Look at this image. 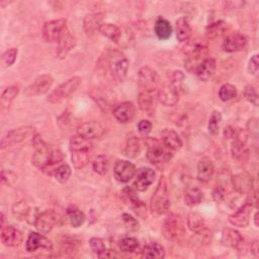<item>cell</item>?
<instances>
[{
	"instance_id": "6da1fadb",
	"label": "cell",
	"mask_w": 259,
	"mask_h": 259,
	"mask_svg": "<svg viewBox=\"0 0 259 259\" xmlns=\"http://www.w3.org/2000/svg\"><path fill=\"white\" fill-rule=\"evenodd\" d=\"M145 144L147 145L148 149L147 158L155 166H164L174 157L171 150H169L162 142L157 139L147 138L145 140Z\"/></svg>"
},
{
	"instance_id": "7a4b0ae2",
	"label": "cell",
	"mask_w": 259,
	"mask_h": 259,
	"mask_svg": "<svg viewBox=\"0 0 259 259\" xmlns=\"http://www.w3.org/2000/svg\"><path fill=\"white\" fill-rule=\"evenodd\" d=\"M152 212L163 215L166 214L170 209V200L168 195V187L164 177L160 178L159 184L155 193L152 196L151 204H150Z\"/></svg>"
},
{
	"instance_id": "3957f363",
	"label": "cell",
	"mask_w": 259,
	"mask_h": 259,
	"mask_svg": "<svg viewBox=\"0 0 259 259\" xmlns=\"http://www.w3.org/2000/svg\"><path fill=\"white\" fill-rule=\"evenodd\" d=\"M162 233L167 240L175 242L181 241L186 233L185 224L182 217L177 214L169 215L163 223Z\"/></svg>"
},
{
	"instance_id": "277c9868",
	"label": "cell",
	"mask_w": 259,
	"mask_h": 259,
	"mask_svg": "<svg viewBox=\"0 0 259 259\" xmlns=\"http://www.w3.org/2000/svg\"><path fill=\"white\" fill-rule=\"evenodd\" d=\"M82 83V79L79 76H74L55 89L49 96L47 101L51 104H59L69 97H71Z\"/></svg>"
},
{
	"instance_id": "5b68a950",
	"label": "cell",
	"mask_w": 259,
	"mask_h": 259,
	"mask_svg": "<svg viewBox=\"0 0 259 259\" xmlns=\"http://www.w3.org/2000/svg\"><path fill=\"white\" fill-rule=\"evenodd\" d=\"M109 66L114 78L118 81H124L129 69V61L124 54L114 51L109 58Z\"/></svg>"
},
{
	"instance_id": "8992f818",
	"label": "cell",
	"mask_w": 259,
	"mask_h": 259,
	"mask_svg": "<svg viewBox=\"0 0 259 259\" xmlns=\"http://www.w3.org/2000/svg\"><path fill=\"white\" fill-rule=\"evenodd\" d=\"M54 79L49 74H43L38 76L25 90V95L29 98L45 95L52 88Z\"/></svg>"
},
{
	"instance_id": "52a82bcc",
	"label": "cell",
	"mask_w": 259,
	"mask_h": 259,
	"mask_svg": "<svg viewBox=\"0 0 259 259\" xmlns=\"http://www.w3.org/2000/svg\"><path fill=\"white\" fill-rule=\"evenodd\" d=\"M67 30V21L64 19L54 20L46 23L43 27V38L46 42H58L63 33Z\"/></svg>"
},
{
	"instance_id": "ba28073f",
	"label": "cell",
	"mask_w": 259,
	"mask_h": 259,
	"mask_svg": "<svg viewBox=\"0 0 259 259\" xmlns=\"http://www.w3.org/2000/svg\"><path fill=\"white\" fill-rule=\"evenodd\" d=\"M62 217L56 212L50 210L37 216L35 220V227L41 233H49L54 226L61 225Z\"/></svg>"
},
{
	"instance_id": "9c48e42d",
	"label": "cell",
	"mask_w": 259,
	"mask_h": 259,
	"mask_svg": "<svg viewBox=\"0 0 259 259\" xmlns=\"http://www.w3.org/2000/svg\"><path fill=\"white\" fill-rule=\"evenodd\" d=\"M35 128L32 126L20 127L18 129H14L9 132L2 141V148L10 147L15 144H20L27 140L29 137L34 135Z\"/></svg>"
},
{
	"instance_id": "30bf717a",
	"label": "cell",
	"mask_w": 259,
	"mask_h": 259,
	"mask_svg": "<svg viewBox=\"0 0 259 259\" xmlns=\"http://www.w3.org/2000/svg\"><path fill=\"white\" fill-rule=\"evenodd\" d=\"M114 174L120 183H129L137 174L136 166L127 160H118L114 167Z\"/></svg>"
},
{
	"instance_id": "8fae6325",
	"label": "cell",
	"mask_w": 259,
	"mask_h": 259,
	"mask_svg": "<svg viewBox=\"0 0 259 259\" xmlns=\"http://www.w3.org/2000/svg\"><path fill=\"white\" fill-rule=\"evenodd\" d=\"M106 134V128L97 121L84 123L77 128V135L85 139H100Z\"/></svg>"
},
{
	"instance_id": "7c38bea8",
	"label": "cell",
	"mask_w": 259,
	"mask_h": 259,
	"mask_svg": "<svg viewBox=\"0 0 259 259\" xmlns=\"http://www.w3.org/2000/svg\"><path fill=\"white\" fill-rule=\"evenodd\" d=\"M138 81L144 91H156V86L159 83V76L153 69L143 67L138 73Z\"/></svg>"
},
{
	"instance_id": "4fadbf2b",
	"label": "cell",
	"mask_w": 259,
	"mask_h": 259,
	"mask_svg": "<svg viewBox=\"0 0 259 259\" xmlns=\"http://www.w3.org/2000/svg\"><path fill=\"white\" fill-rule=\"evenodd\" d=\"M232 185L238 194H250L254 188V181L248 172H239L232 178Z\"/></svg>"
},
{
	"instance_id": "5bb4252c",
	"label": "cell",
	"mask_w": 259,
	"mask_h": 259,
	"mask_svg": "<svg viewBox=\"0 0 259 259\" xmlns=\"http://www.w3.org/2000/svg\"><path fill=\"white\" fill-rule=\"evenodd\" d=\"M156 174L152 168H141L137 171L134 187L136 191L145 192L154 183Z\"/></svg>"
},
{
	"instance_id": "9a60e30c",
	"label": "cell",
	"mask_w": 259,
	"mask_h": 259,
	"mask_svg": "<svg viewBox=\"0 0 259 259\" xmlns=\"http://www.w3.org/2000/svg\"><path fill=\"white\" fill-rule=\"evenodd\" d=\"M252 209L253 207L251 206V204L246 202L240 209H238L234 214H232L229 217V222L235 227H239V228L247 227L250 223Z\"/></svg>"
},
{
	"instance_id": "2e32d148",
	"label": "cell",
	"mask_w": 259,
	"mask_h": 259,
	"mask_svg": "<svg viewBox=\"0 0 259 259\" xmlns=\"http://www.w3.org/2000/svg\"><path fill=\"white\" fill-rule=\"evenodd\" d=\"M53 157H54V151L45 143L44 145L38 147L37 151L33 155L32 163L37 168H40L43 170L45 167H47L50 164Z\"/></svg>"
},
{
	"instance_id": "e0dca14e",
	"label": "cell",
	"mask_w": 259,
	"mask_h": 259,
	"mask_svg": "<svg viewBox=\"0 0 259 259\" xmlns=\"http://www.w3.org/2000/svg\"><path fill=\"white\" fill-rule=\"evenodd\" d=\"M26 248L28 252H35L39 249L51 251L53 249V244L44 235H41L39 233H32L27 240Z\"/></svg>"
},
{
	"instance_id": "ac0fdd59",
	"label": "cell",
	"mask_w": 259,
	"mask_h": 259,
	"mask_svg": "<svg viewBox=\"0 0 259 259\" xmlns=\"http://www.w3.org/2000/svg\"><path fill=\"white\" fill-rule=\"evenodd\" d=\"M158 100V93L156 91H143L138 97V105L141 111L151 115L155 111Z\"/></svg>"
},
{
	"instance_id": "d6986e66",
	"label": "cell",
	"mask_w": 259,
	"mask_h": 259,
	"mask_svg": "<svg viewBox=\"0 0 259 259\" xmlns=\"http://www.w3.org/2000/svg\"><path fill=\"white\" fill-rule=\"evenodd\" d=\"M2 241L6 246L16 247L22 244L23 234L14 226H3L2 228Z\"/></svg>"
},
{
	"instance_id": "ffe728a7",
	"label": "cell",
	"mask_w": 259,
	"mask_h": 259,
	"mask_svg": "<svg viewBox=\"0 0 259 259\" xmlns=\"http://www.w3.org/2000/svg\"><path fill=\"white\" fill-rule=\"evenodd\" d=\"M221 242L224 246L240 250L244 244V238L238 231L234 229L226 228L222 232Z\"/></svg>"
},
{
	"instance_id": "44dd1931",
	"label": "cell",
	"mask_w": 259,
	"mask_h": 259,
	"mask_svg": "<svg viewBox=\"0 0 259 259\" xmlns=\"http://www.w3.org/2000/svg\"><path fill=\"white\" fill-rule=\"evenodd\" d=\"M136 114V108L132 103L126 102L117 106L114 110V117L118 122L122 124H127L131 122Z\"/></svg>"
},
{
	"instance_id": "7402d4cb",
	"label": "cell",
	"mask_w": 259,
	"mask_h": 259,
	"mask_svg": "<svg viewBox=\"0 0 259 259\" xmlns=\"http://www.w3.org/2000/svg\"><path fill=\"white\" fill-rule=\"evenodd\" d=\"M158 101L165 107H174L180 101V92L171 84L165 86L158 93Z\"/></svg>"
},
{
	"instance_id": "603a6c76",
	"label": "cell",
	"mask_w": 259,
	"mask_h": 259,
	"mask_svg": "<svg viewBox=\"0 0 259 259\" xmlns=\"http://www.w3.org/2000/svg\"><path fill=\"white\" fill-rule=\"evenodd\" d=\"M247 45V39L239 34V33H234L229 35L224 43H223V49L224 51L228 53H234L243 50Z\"/></svg>"
},
{
	"instance_id": "cb8c5ba5",
	"label": "cell",
	"mask_w": 259,
	"mask_h": 259,
	"mask_svg": "<svg viewBox=\"0 0 259 259\" xmlns=\"http://www.w3.org/2000/svg\"><path fill=\"white\" fill-rule=\"evenodd\" d=\"M75 46H76V39L67 29L58 41V51H57L58 57L60 59L65 58L68 55V53L75 48Z\"/></svg>"
},
{
	"instance_id": "d4e9b609",
	"label": "cell",
	"mask_w": 259,
	"mask_h": 259,
	"mask_svg": "<svg viewBox=\"0 0 259 259\" xmlns=\"http://www.w3.org/2000/svg\"><path fill=\"white\" fill-rule=\"evenodd\" d=\"M162 143L171 151H179L183 147V141L180 135L171 129H165L161 133Z\"/></svg>"
},
{
	"instance_id": "484cf974",
	"label": "cell",
	"mask_w": 259,
	"mask_h": 259,
	"mask_svg": "<svg viewBox=\"0 0 259 259\" xmlns=\"http://www.w3.org/2000/svg\"><path fill=\"white\" fill-rule=\"evenodd\" d=\"M214 164L211 158L203 157L198 164V180L203 183H208L214 176Z\"/></svg>"
},
{
	"instance_id": "4316f807",
	"label": "cell",
	"mask_w": 259,
	"mask_h": 259,
	"mask_svg": "<svg viewBox=\"0 0 259 259\" xmlns=\"http://www.w3.org/2000/svg\"><path fill=\"white\" fill-rule=\"evenodd\" d=\"M207 51H208L207 42L200 40V39L190 42L185 47V53L188 55V58L204 59L203 57L206 55Z\"/></svg>"
},
{
	"instance_id": "83f0119b",
	"label": "cell",
	"mask_w": 259,
	"mask_h": 259,
	"mask_svg": "<svg viewBox=\"0 0 259 259\" xmlns=\"http://www.w3.org/2000/svg\"><path fill=\"white\" fill-rule=\"evenodd\" d=\"M216 61L212 58H206L197 68L196 74L202 81H208L216 71Z\"/></svg>"
},
{
	"instance_id": "f1b7e54d",
	"label": "cell",
	"mask_w": 259,
	"mask_h": 259,
	"mask_svg": "<svg viewBox=\"0 0 259 259\" xmlns=\"http://www.w3.org/2000/svg\"><path fill=\"white\" fill-rule=\"evenodd\" d=\"M103 15L102 14H91L84 18L83 27L84 31L88 36H93L100 28L102 27L103 22Z\"/></svg>"
},
{
	"instance_id": "f546056e",
	"label": "cell",
	"mask_w": 259,
	"mask_h": 259,
	"mask_svg": "<svg viewBox=\"0 0 259 259\" xmlns=\"http://www.w3.org/2000/svg\"><path fill=\"white\" fill-rule=\"evenodd\" d=\"M231 154L232 157L239 162H245L249 158V149L245 143V141L241 139H236L233 141L231 146Z\"/></svg>"
},
{
	"instance_id": "4dcf8cb0",
	"label": "cell",
	"mask_w": 259,
	"mask_h": 259,
	"mask_svg": "<svg viewBox=\"0 0 259 259\" xmlns=\"http://www.w3.org/2000/svg\"><path fill=\"white\" fill-rule=\"evenodd\" d=\"M154 31H155L156 36L160 40L163 41V40H167L171 37L174 29H172L171 24L167 20H165L163 18H159L155 23Z\"/></svg>"
},
{
	"instance_id": "1f68e13d",
	"label": "cell",
	"mask_w": 259,
	"mask_h": 259,
	"mask_svg": "<svg viewBox=\"0 0 259 259\" xmlns=\"http://www.w3.org/2000/svg\"><path fill=\"white\" fill-rule=\"evenodd\" d=\"M142 257L147 259H162L165 257V250L159 243H150L142 251Z\"/></svg>"
},
{
	"instance_id": "d6a6232c",
	"label": "cell",
	"mask_w": 259,
	"mask_h": 259,
	"mask_svg": "<svg viewBox=\"0 0 259 259\" xmlns=\"http://www.w3.org/2000/svg\"><path fill=\"white\" fill-rule=\"evenodd\" d=\"M141 151L140 141L136 136H130L127 138L124 146H123V153L125 156L129 158H136Z\"/></svg>"
},
{
	"instance_id": "836d02e7",
	"label": "cell",
	"mask_w": 259,
	"mask_h": 259,
	"mask_svg": "<svg viewBox=\"0 0 259 259\" xmlns=\"http://www.w3.org/2000/svg\"><path fill=\"white\" fill-rule=\"evenodd\" d=\"M192 36V28L190 25V22L182 18L177 22V38L180 42L184 43L189 41V39Z\"/></svg>"
},
{
	"instance_id": "e575fe53",
	"label": "cell",
	"mask_w": 259,
	"mask_h": 259,
	"mask_svg": "<svg viewBox=\"0 0 259 259\" xmlns=\"http://www.w3.org/2000/svg\"><path fill=\"white\" fill-rule=\"evenodd\" d=\"M100 33L115 43H119L122 37L120 28L113 24H103L100 28Z\"/></svg>"
},
{
	"instance_id": "d590c367",
	"label": "cell",
	"mask_w": 259,
	"mask_h": 259,
	"mask_svg": "<svg viewBox=\"0 0 259 259\" xmlns=\"http://www.w3.org/2000/svg\"><path fill=\"white\" fill-rule=\"evenodd\" d=\"M204 194L199 188H188L185 194V202L189 207H195L202 203Z\"/></svg>"
},
{
	"instance_id": "8d00e7d4",
	"label": "cell",
	"mask_w": 259,
	"mask_h": 259,
	"mask_svg": "<svg viewBox=\"0 0 259 259\" xmlns=\"http://www.w3.org/2000/svg\"><path fill=\"white\" fill-rule=\"evenodd\" d=\"M72 152V163L76 169L85 167L90 162V150H74Z\"/></svg>"
},
{
	"instance_id": "74e56055",
	"label": "cell",
	"mask_w": 259,
	"mask_h": 259,
	"mask_svg": "<svg viewBox=\"0 0 259 259\" xmlns=\"http://www.w3.org/2000/svg\"><path fill=\"white\" fill-rule=\"evenodd\" d=\"M188 226H189L190 230L193 231L194 233L202 231L203 229L206 228L205 220H204L203 216H201L199 213H196V212H193L189 215Z\"/></svg>"
},
{
	"instance_id": "f35d334b",
	"label": "cell",
	"mask_w": 259,
	"mask_h": 259,
	"mask_svg": "<svg viewBox=\"0 0 259 259\" xmlns=\"http://www.w3.org/2000/svg\"><path fill=\"white\" fill-rule=\"evenodd\" d=\"M93 143L91 140L85 139L79 135L74 136L70 141V150H92L93 149Z\"/></svg>"
},
{
	"instance_id": "ab89813d",
	"label": "cell",
	"mask_w": 259,
	"mask_h": 259,
	"mask_svg": "<svg viewBox=\"0 0 259 259\" xmlns=\"http://www.w3.org/2000/svg\"><path fill=\"white\" fill-rule=\"evenodd\" d=\"M20 93V90L18 86H10L8 88L2 96V106L3 109H9L12 105V103L15 101V99L18 97Z\"/></svg>"
},
{
	"instance_id": "60d3db41",
	"label": "cell",
	"mask_w": 259,
	"mask_h": 259,
	"mask_svg": "<svg viewBox=\"0 0 259 259\" xmlns=\"http://www.w3.org/2000/svg\"><path fill=\"white\" fill-rule=\"evenodd\" d=\"M67 214H68L70 224L74 228L80 227L81 225L84 224V222L86 220V217H85L84 213L81 212L80 210L76 209V208H69L67 210Z\"/></svg>"
},
{
	"instance_id": "b9f144b4",
	"label": "cell",
	"mask_w": 259,
	"mask_h": 259,
	"mask_svg": "<svg viewBox=\"0 0 259 259\" xmlns=\"http://www.w3.org/2000/svg\"><path fill=\"white\" fill-rule=\"evenodd\" d=\"M191 241L196 246H200V247L205 246V245H208L211 243L212 234L210 233V231L207 228H205L202 231L196 232L195 235L192 237Z\"/></svg>"
},
{
	"instance_id": "7bdbcfd3",
	"label": "cell",
	"mask_w": 259,
	"mask_h": 259,
	"mask_svg": "<svg viewBox=\"0 0 259 259\" xmlns=\"http://www.w3.org/2000/svg\"><path fill=\"white\" fill-rule=\"evenodd\" d=\"M30 213H31V209L26 202H23V201L19 202L13 207L14 216L21 221L27 220L30 216Z\"/></svg>"
},
{
	"instance_id": "ee69618b",
	"label": "cell",
	"mask_w": 259,
	"mask_h": 259,
	"mask_svg": "<svg viewBox=\"0 0 259 259\" xmlns=\"http://www.w3.org/2000/svg\"><path fill=\"white\" fill-rule=\"evenodd\" d=\"M93 167L97 174H99L101 176H105L109 169L108 157L105 155H100V156L96 157V159L93 162Z\"/></svg>"
},
{
	"instance_id": "f6af8a7d",
	"label": "cell",
	"mask_w": 259,
	"mask_h": 259,
	"mask_svg": "<svg viewBox=\"0 0 259 259\" xmlns=\"http://www.w3.org/2000/svg\"><path fill=\"white\" fill-rule=\"evenodd\" d=\"M236 96H237V90L232 84L226 83L220 89L219 98L223 102H229V101L233 100L234 98H236Z\"/></svg>"
},
{
	"instance_id": "bcb514c9",
	"label": "cell",
	"mask_w": 259,
	"mask_h": 259,
	"mask_svg": "<svg viewBox=\"0 0 259 259\" xmlns=\"http://www.w3.org/2000/svg\"><path fill=\"white\" fill-rule=\"evenodd\" d=\"M60 246L61 250L63 252H72L77 248L79 245V241L75 237H70V236H62L60 239Z\"/></svg>"
},
{
	"instance_id": "7dc6e473",
	"label": "cell",
	"mask_w": 259,
	"mask_h": 259,
	"mask_svg": "<svg viewBox=\"0 0 259 259\" xmlns=\"http://www.w3.org/2000/svg\"><path fill=\"white\" fill-rule=\"evenodd\" d=\"M120 248L125 253H133L139 248V241L134 237H126L120 242Z\"/></svg>"
},
{
	"instance_id": "c3c4849f",
	"label": "cell",
	"mask_w": 259,
	"mask_h": 259,
	"mask_svg": "<svg viewBox=\"0 0 259 259\" xmlns=\"http://www.w3.org/2000/svg\"><path fill=\"white\" fill-rule=\"evenodd\" d=\"M70 177H71V168L67 164H61L55 172L56 181L59 182L60 184L67 183Z\"/></svg>"
},
{
	"instance_id": "681fc988",
	"label": "cell",
	"mask_w": 259,
	"mask_h": 259,
	"mask_svg": "<svg viewBox=\"0 0 259 259\" xmlns=\"http://www.w3.org/2000/svg\"><path fill=\"white\" fill-rule=\"evenodd\" d=\"M225 24L223 22H218L215 24L210 25L207 28V36L210 39H215L220 37L222 34H224L225 32Z\"/></svg>"
},
{
	"instance_id": "f907efd6",
	"label": "cell",
	"mask_w": 259,
	"mask_h": 259,
	"mask_svg": "<svg viewBox=\"0 0 259 259\" xmlns=\"http://www.w3.org/2000/svg\"><path fill=\"white\" fill-rule=\"evenodd\" d=\"M222 122V115L220 112L215 111L209 121V132L212 135H217L219 133V128L220 124Z\"/></svg>"
},
{
	"instance_id": "816d5d0a",
	"label": "cell",
	"mask_w": 259,
	"mask_h": 259,
	"mask_svg": "<svg viewBox=\"0 0 259 259\" xmlns=\"http://www.w3.org/2000/svg\"><path fill=\"white\" fill-rule=\"evenodd\" d=\"M19 50L17 48H11L8 50L2 57V63L4 67H11L15 64L17 58H18Z\"/></svg>"
},
{
	"instance_id": "f5cc1de1",
	"label": "cell",
	"mask_w": 259,
	"mask_h": 259,
	"mask_svg": "<svg viewBox=\"0 0 259 259\" xmlns=\"http://www.w3.org/2000/svg\"><path fill=\"white\" fill-rule=\"evenodd\" d=\"M18 181V176L11 170L2 171V184L8 187L14 186Z\"/></svg>"
},
{
	"instance_id": "db71d44e",
	"label": "cell",
	"mask_w": 259,
	"mask_h": 259,
	"mask_svg": "<svg viewBox=\"0 0 259 259\" xmlns=\"http://www.w3.org/2000/svg\"><path fill=\"white\" fill-rule=\"evenodd\" d=\"M244 95H245V98L246 100L251 103L253 106L257 107L258 106V95L255 91V89L253 88V86L251 85H247L246 89H245V92H244Z\"/></svg>"
},
{
	"instance_id": "11a10c76",
	"label": "cell",
	"mask_w": 259,
	"mask_h": 259,
	"mask_svg": "<svg viewBox=\"0 0 259 259\" xmlns=\"http://www.w3.org/2000/svg\"><path fill=\"white\" fill-rule=\"evenodd\" d=\"M122 219H123L125 225L127 226V228H129L131 231H137L139 229L138 221L135 218H133L131 215L123 214Z\"/></svg>"
},
{
	"instance_id": "9f6ffc18",
	"label": "cell",
	"mask_w": 259,
	"mask_h": 259,
	"mask_svg": "<svg viewBox=\"0 0 259 259\" xmlns=\"http://www.w3.org/2000/svg\"><path fill=\"white\" fill-rule=\"evenodd\" d=\"M90 245L94 250V252L97 253L98 255L106 249V245L101 238H92L90 241Z\"/></svg>"
},
{
	"instance_id": "6f0895ef",
	"label": "cell",
	"mask_w": 259,
	"mask_h": 259,
	"mask_svg": "<svg viewBox=\"0 0 259 259\" xmlns=\"http://www.w3.org/2000/svg\"><path fill=\"white\" fill-rule=\"evenodd\" d=\"M151 130H152V124L147 120H143L138 124V131L143 136H147L151 132Z\"/></svg>"
},
{
	"instance_id": "680465c9",
	"label": "cell",
	"mask_w": 259,
	"mask_h": 259,
	"mask_svg": "<svg viewBox=\"0 0 259 259\" xmlns=\"http://www.w3.org/2000/svg\"><path fill=\"white\" fill-rule=\"evenodd\" d=\"M259 68V62H258V55L255 54L251 57V59L249 60V64H248V72L249 74H256Z\"/></svg>"
},
{
	"instance_id": "91938a15",
	"label": "cell",
	"mask_w": 259,
	"mask_h": 259,
	"mask_svg": "<svg viewBox=\"0 0 259 259\" xmlns=\"http://www.w3.org/2000/svg\"><path fill=\"white\" fill-rule=\"evenodd\" d=\"M225 195H226L225 190L222 189V188H218L214 192V199H215L216 202L221 203L225 199Z\"/></svg>"
},
{
	"instance_id": "94428289",
	"label": "cell",
	"mask_w": 259,
	"mask_h": 259,
	"mask_svg": "<svg viewBox=\"0 0 259 259\" xmlns=\"http://www.w3.org/2000/svg\"><path fill=\"white\" fill-rule=\"evenodd\" d=\"M100 258H114V257H118V254L113 251V250H110V249H105L103 252H101L99 255H98Z\"/></svg>"
},
{
	"instance_id": "6125c7cd",
	"label": "cell",
	"mask_w": 259,
	"mask_h": 259,
	"mask_svg": "<svg viewBox=\"0 0 259 259\" xmlns=\"http://www.w3.org/2000/svg\"><path fill=\"white\" fill-rule=\"evenodd\" d=\"M247 128L249 130V132H257L258 130V125H257V120L256 119H252L248 122L247 124Z\"/></svg>"
},
{
	"instance_id": "be15d7a7",
	"label": "cell",
	"mask_w": 259,
	"mask_h": 259,
	"mask_svg": "<svg viewBox=\"0 0 259 259\" xmlns=\"http://www.w3.org/2000/svg\"><path fill=\"white\" fill-rule=\"evenodd\" d=\"M226 6L229 7L230 9H240L241 7L244 6V3H242V2H236V3L231 2V3H226Z\"/></svg>"
},
{
	"instance_id": "e7e4bbea",
	"label": "cell",
	"mask_w": 259,
	"mask_h": 259,
	"mask_svg": "<svg viewBox=\"0 0 259 259\" xmlns=\"http://www.w3.org/2000/svg\"><path fill=\"white\" fill-rule=\"evenodd\" d=\"M251 253L254 254L255 257H258V242L254 241L251 243V247H250Z\"/></svg>"
},
{
	"instance_id": "03108f58",
	"label": "cell",
	"mask_w": 259,
	"mask_h": 259,
	"mask_svg": "<svg viewBox=\"0 0 259 259\" xmlns=\"http://www.w3.org/2000/svg\"><path fill=\"white\" fill-rule=\"evenodd\" d=\"M234 134H235V131L232 129V128H230V127H228V128H226L225 129V131H224V135H225V137L226 138H232L233 136H234Z\"/></svg>"
},
{
	"instance_id": "003e7915",
	"label": "cell",
	"mask_w": 259,
	"mask_h": 259,
	"mask_svg": "<svg viewBox=\"0 0 259 259\" xmlns=\"http://www.w3.org/2000/svg\"><path fill=\"white\" fill-rule=\"evenodd\" d=\"M254 224L256 227H258V213H255V216H254Z\"/></svg>"
}]
</instances>
